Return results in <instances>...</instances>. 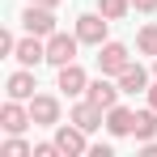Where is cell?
<instances>
[{
	"mask_svg": "<svg viewBox=\"0 0 157 157\" xmlns=\"http://www.w3.org/2000/svg\"><path fill=\"white\" fill-rule=\"evenodd\" d=\"M77 43L81 38H68V34H47V64H55V68L72 64L77 59Z\"/></svg>",
	"mask_w": 157,
	"mask_h": 157,
	"instance_id": "6da1fadb",
	"label": "cell"
},
{
	"mask_svg": "<svg viewBox=\"0 0 157 157\" xmlns=\"http://www.w3.org/2000/svg\"><path fill=\"white\" fill-rule=\"evenodd\" d=\"M21 21H26L30 34H55V17H51V9H43V4H30L26 13H21Z\"/></svg>",
	"mask_w": 157,
	"mask_h": 157,
	"instance_id": "7a4b0ae2",
	"label": "cell"
},
{
	"mask_svg": "<svg viewBox=\"0 0 157 157\" xmlns=\"http://www.w3.org/2000/svg\"><path fill=\"white\" fill-rule=\"evenodd\" d=\"M30 119L43 123V128H51L55 119H59V102L47 98V94H34V98H30Z\"/></svg>",
	"mask_w": 157,
	"mask_h": 157,
	"instance_id": "3957f363",
	"label": "cell"
},
{
	"mask_svg": "<svg viewBox=\"0 0 157 157\" xmlns=\"http://www.w3.org/2000/svg\"><path fill=\"white\" fill-rule=\"evenodd\" d=\"M77 38H81V43L102 47V38H106V21L98 17V13H85V17H77Z\"/></svg>",
	"mask_w": 157,
	"mask_h": 157,
	"instance_id": "277c9868",
	"label": "cell"
},
{
	"mask_svg": "<svg viewBox=\"0 0 157 157\" xmlns=\"http://www.w3.org/2000/svg\"><path fill=\"white\" fill-rule=\"evenodd\" d=\"M98 68L119 77V72L128 68V47H123V43H106V47H102V55H98Z\"/></svg>",
	"mask_w": 157,
	"mask_h": 157,
	"instance_id": "5b68a950",
	"label": "cell"
},
{
	"mask_svg": "<svg viewBox=\"0 0 157 157\" xmlns=\"http://www.w3.org/2000/svg\"><path fill=\"white\" fill-rule=\"evenodd\" d=\"M72 123H77L81 132H98V128H102V106H98V102L72 106Z\"/></svg>",
	"mask_w": 157,
	"mask_h": 157,
	"instance_id": "8992f818",
	"label": "cell"
},
{
	"mask_svg": "<svg viewBox=\"0 0 157 157\" xmlns=\"http://www.w3.org/2000/svg\"><path fill=\"white\" fill-rule=\"evenodd\" d=\"M119 89H123V94H149V72H144L140 64H128V68L119 72Z\"/></svg>",
	"mask_w": 157,
	"mask_h": 157,
	"instance_id": "52a82bcc",
	"label": "cell"
},
{
	"mask_svg": "<svg viewBox=\"0 0 157 157\" xmlns=\"http://www.w3.org/2000/svg\"><path fill=\"white\" fill-rule=\"evenodd\" d=\"M26 123H34V119H30V110L17 106V98L0 110V128H4V132H13V136H17V132H26Z\"/></svg>",
	"mask_w": 157,
	"mask_h": 157,
	"instance_id": "ba28073f",
	"label": "cell"
},
{
	"mask_svg": "<svg viewBox=\"0 0 157 157\" xmlns=\"http://www.w3.org/2000/svg\"><path fill=\"white\" fill-rule=\"evenodd\" d=\"M132 128H136V115H132L128 106H110L106 110V132L110 136H128Z\"/></svg>",
	"mask_w": 157,
	"mask_h": 157,
	"instance_id": "9c48e42d",
	"label": "cell"
},
{
	"mask_svg": "<svg viewBox=\"0 0 157 157\" xmlns=\"http://www.w3.org/2000/svg\"><path fill=\"white\" fill-rule=\"evenodd\" d=\"M59 89H64V94H85V89H89V81H85V72L77 68V59L59 68Z\"/></svg>",
	"mask_w": 157,
	"mask_h": 157,
	"instance_id": "30bf717a",
	"label": "cell"
},
{
	"mask_svg": "<svg viewBox=\"0 0 157 157\" xmlns=\"http://www.w3.org/2000/svg\"><path fill=\"white\" fill-rule=\"evenodd\" d=\"M55 144H59V153H85V132L72 123V128H59L55 132Z\"/></svg>",
	"mask_w": 157,
	"mask_h": 157,
	"instance_id": "8fae6325",
	"label": "cell"
},
{
	"mask_svg": "<svg viewBox=\"0 0 157 157\" xmlns=\"http://www.w3.org/2000/svg\"><path fill=\"white\" fill-rule=\"evenodd\" d=\"M85 94H89V102H98L102 110H110L115 98H119V89H115L110 81H89V89H85Z\"/></svg>",
	"mask_w": 157,
	"mask_h": 157,
	"instance_id": "7c38bea8",
	"label": "cell"
},
{
	"mask_svg": "<svg viewBox=\"0 0 157 157\" xmlns=\"http://www.w3.org/2000/svg\"><path fill=\"white\" fill-rule=\"evenodd\" d=\"M13 55H17V59H21V64L30 68V64H38V59H47V47L38 43V34H30L26 43H17V51H13Z\"/></svg>",
	"mask_w": 157,
	"mask_h": 157,
	"instance_id": "4fadbf2b",
	"label": "cell"
},
{
	"mask_svg": "<svg viewBox=\"0 0 157 157\" xmlns=\"http://www.w3.org/2000/svg\"><path fill=\"white\" fill-rule=\"evenodd\" d=\"M132 132H136V140H140V144H144V140H153V136H157V110H153V106L136 115V128H132Z\"/></svg>",
	"mask_w": 157,
	"mask_h": 157,
	"instance_id": "5bb4252c",
	"label": "cell"
},
{
	"mask_svg": "<svg viewBox=\"0 0 157 157\" xmlns=\"http://www.w3.org/2000/svg\"><path fill=\"white\" fill-rule=\"evenodd\" d=\"M9 98H17V102L21 98H34V77L30 72H13L9 77Z\"/></svg>",
	"mask_w": 157,
	"mask_h": 157,
	"instance_id": "9a60e30c",
	"label": "cell"
},
{
	"mask_svg": "<svg viewBox=\"0 0 157 157\" xmlns=\"http://www.w3.org/2000/svg\"><path fill=\"white\" fill-rule=\"evenodd\" d=\"M98 9H102L106 21H119V17L128 13V0H98Z\"/></svg>",
	"mask_w": 157,
	"mask_h": 157,
	"instance_id": "2e32d148",
	"label": "cell"
},
{
	"mask_svg": "<svg viewBox=\"0 0 157 157\" xmlns=\"http://www.w3.org/2000/svg\"><path fill=\"white\" fill-rule=\"evenodd\" d=\"M136 47L144 55H157V26H144L140 30V38H136Z\"/></svg>",
	"mask_w": 157,
	"mask_h": 157,
	"instance_id": "e0dca14e",
	"label": "cell"
},
{
	"mask_svg": "<svg viewBox=\"0 0 157 157\" xmlns=\"http://www.w3.org/2000/svg\"><path fill=\"white\" fill-rule=\"evenodd\" d=\"M30 149H26V140H9L4 149H0V157H26Z\"/></svg>",
	"mask_w": 157,
	"mask_h": 157,
	"instance_id": "ac0fdd59",
	"label": "cell"
},
{
	"mask_svg": "<svg viewBox=\"0 0 157 157\" xmlns=\"http://www.w3.org/2000/svg\"><path fill=\"white\" fill-rule=\"evenodd\" d=\"M0 51H4V55H13V51H17V43H13V34H0Z\"/></svg>",
	"mask_w": 157,
	"mask_h": 157,
	"instance_id": "d6986e66",
	"label": "cell"
},
{
	"mask_svg": "<svg viewBox=\"0 0 157 157\" xmlns=\"http://www.w3.org/2000/svg\"><path fill=\"white\" fill-rule=\"evenodd\" d=\"M59 153V144H38V149H34V157H55Z\"/></svg>",
	"mask_w": 157,
	"mask_h": 157,
	"instance_id": "ffe728a7",
	"label": "cell"
},
{
	"mask_svg": "<svg viewBox=\"0 0 157 157\" xmlns=\"http://www.w3.org/2000/svg\"><path fill=\"white\" fill-rule=\"evenodd\" d=\"M132 4H136L140 13H153V9H157V0H132Z\"/></svg>",
	"mask_w": 157,
	"mask_h": 157,
	"instance_id": "44dd1931",
	"label": "cell"
},
{
	"mask_svg": "<svg viewBox=\"0 0 157 157\" xmlns=\"http://www.w3.org/2000/svg\"><path fill=\"white\" fill-rule=\"evenodd\" d=\"M149 106L157 110V85H149Z\"/></svg>",
	"mask_w": 157,
	"mask_h": 157,
	"instance_id": "7402d4cb",
	"label": "cell"
},
{
	"mask_svg": "<svg viewBox=\"0 0 157 157\" xmlns=\"http://www.w3.org/2000/svg\"><path fill=\"white\" fill-rule=\"evenodd\" d=\"M30 4H43V9H55L59 0H30Z\"/></svg>",
	"mask_w": 157,
	"mask_h": 157,
	"instance_id": "603a6c76",
	"label": "cell"
},
{
	"mask_svg": "<svg viewBox=\"0 0 157 157\" xmlns=\"http://www.w3.org/2000/svg\"><path fill=\"white\" fill-rule=\"evenodd\" d=\"M153 72H157V59H153Z\"/></svg>",
	"mask_w": 157,
	"mask_h": 157,
	"instance_id": "cb8c5ba5",
	"label": "cell"
}]
</instances>
